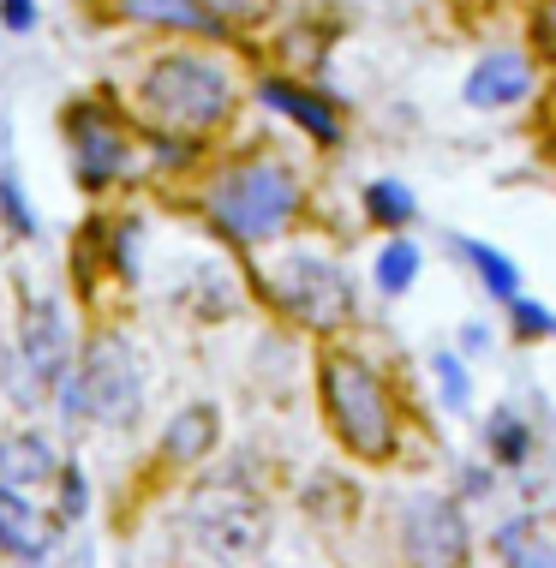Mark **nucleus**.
<instances>
[{
    "mask_svg": "<svg viewBox=\"0 0 556 568\" xmlns=\"http://www.w3.org/2000/svg\"><path fill=\"white\" fill-rule=\"evenodd\" d=\"M317 402H323V419H330L335 443L353 455V460H383L395 455L401 443V419H395V402H390V383H383L360 353L347 347H323L317 353Z\"/></svg>",
    "mask_w": 556,
    "mask_h": 568,
    "instance_id": "1",
    "label": "nucleus"
},
{
    "mask_svg": "<svg viewBox=\"0 0 556 568\" xmlns=\"http://www.w3.org/2000/svg\"><path fill=\"white\" fill-rule=\"evenodd\" d=\"M144 114L168 138H204L234 114V79L210 54H162L144 72Z\"/></svg>",
    "mask_w": 556,
    "mask_h": 568,
    "instance_id": "2",
    "label": "nucleus"
},
{
    "mask_svg": "<svg viewBox=\"0 0 556 568\" xmlns=\"http://www.w3.org/2000/svg\"><path fill=\"white\" fill-rule=\"evenodd\" d=\"M204 210L234 245H270L293 216H300V180H293V168L270 162V156L234 162V168L215 174Z\"/></svg>",
    "mask_w": 556,
    "mask_h": 568,
    "instance_id": "3",
    "label": "nucleus"
},
{
    "mask_svg": "<svg viewBox=\"0 0 556 568\" xmlns=\"http://www.w3.org/2000/svg\"><path fill=\"white\" fill-rule=\"evenodd\" d=\"M185 527L215 562H252L270 545V509L240 479H210L185 503Z\"/></svg>",
    "mask_w": 556,
    "mask_h": 568,
    "instance_id": "4",
    "label": "nucleus"
},
{
    "mask_svg": "<svg viewBox=\"0 0 556 568\" xmlns=\"http://www.w3.org/2000/svg\"><path fill=\"white\" fill-rule=\"evenodd\" d=\"M264 287L293 324L312 329V335H335L353 317V282L342 275V264H330V257L293 252L264 275Z\"/></svg>",
    "mask_w": 556,
    "mask_h": 568,
    "instance_id": "5",
    "label": "nucleus"
},
{
    "mask_svg": "<svg viewBox=\"0 0 556 568\" xmlns=\"http://www.w3.org/2000/svg\"><path fill=\"white\" fill-rule=\"evenodd\" d=\"M72 372H79V389H84V419L114 425V432L138 425V413H144V365H138L127 335L114 329L90 335V347L79 353Z\"/></svg>",
    "mask_w": 556,
    "mask_h": 568,
    "instance_id": "6",
    "label": "nucleus"
},
{
    "mask_svg": "<svg viewBox=\"0 0 556 568\" xmlns=\"http://www.w3.org/2000/svg\"><path fill=\"white\" fill-rule=\"evenodd\" d=\"M67 144H72V168H79L84 192H108L132 174L138 162V138L114 109H97V102H72L67 109Z\"/></svg>",
    "mask_w": 556,
    "mask_h": 568,
    "instance_id": "7",
    "label": "nucleus"
},
{
    "mask_svg": "<svg viewBox=\"0 0 556 568\" xmlns=\"http://www.w3.org/2000/svg\"><path fill=\"white\" fill-rule=\"evenodd\" d=\"M467 520L449 497H413L401 509V557L407 568H467Z\"/></svg>",
    "mask_w": 556,
    "mask_h": 568,
    "instance_id": "8",
    "label": "nucleus"
},
{
    "mask_svg": "<svg viewBox=\"0 0 556 568\" xmlns=\"http://www.w3.org/2000/svg\"><path fill=\"white\" fill-rule=\"evenodd\" d=\"M19 365H24V389L30 395H49L60 372L72 365V342H67V312L60 300H30L19 312Z\"/></svg>",
    "mask_w": 556,
    "mask_h": 568,
    "instance_id": "9",
    "label": "nucleus"
},
{
    "mask_svg": "<svg viewBox=\"0 0 556 568\" xmlns=\"http://www.w3.org/2000/svg\"><path fill=\"white\" fill-rule=\"evenodd\" d=\"M60 473V455L37 432H7L0 437V490H37Z\"/></svg>",
    "mask_w": 556,
    "mask_h": 568,
    "instance_id": "10",
    "label": "nucleus"
},
{
    "mask_svg": "<svg viewBox=\"0 0 556 568\" xmlns=\"http://www.w3.org/2000/svg\"><path fill=\"white\" fill-rule=\"evenodd\" d=\"M215 437H222V419H215V407H210V402H192V407H180L174 419H168V432H162V460H168V467H198V460H210Z\"/></svg>",
    "mask_w": 556,
    "mask_h": 568,
    "instance_id": "11",
    "label": "nucleus"
},
{
    "mask_svg": "<svg viewBox=\"0 0 556 568\" xmlns=\"http://www.w3.org/2000/svg\"><path fill=\"white\" fill-rule=\"evenodd\" d=\"M533 90V67L520 54H491L473 67L467 79V102L473 109H508V102H520Z\"/></svg>",
    "mask_w": 556,
    "mask_h": 568,
    "instance_id": "12",
    "label": "nucleus"
},
{
    "mask_svg": "<svg viewBox=\"0 0 556 568\" xmlns=\"http://www.w3.org/2000/svg\"><path fill=\"white\" fill-rule=\"evenodd\" d=\"M108 12H120L127 24H156V30H185V37H215V24L198 0H108Z\"/></svg>",
    "mask_w": 556,
    "mask_h": 568,
    "instance_id": "13",
    "label": "nucleus"
},
{
    "mask_svg": "<svg viewBox=\"0 0 556 568\" xmlns=\"http://www.w3.org/2000/svg\"><path fill=\"white\" fill-rule=\"evenodd\" d=\"M257 97L270 102V109H282L287 120H300L305 132L317 138V144H335V138H342V120H335V109L323 97H312V90H300V84H282V79H270L264 90H257Z\"/></svg>",
    "mask_w": 556,
    "mask_h": 568,
    "instance_id": "14",
    "label": "nucleus"
},
{
    "mask_svg": "<svg viewBox=\"0 0 556 568\" xmlns=\"http://www.w3.org/2000/svg\"><path fill=\"white\" fill-rule=\"evenodd\" d=\"M485 437H491V455H497L503 467H520V460H527V449H533V432H527V419H520L515 407H497V413H491Z\"/></svg>",
    "mask_w": 556,
    "mask_h": 568,
    "instance_id": "15",
    "label": "nucleus"
},
{
    "mask_svg": "<svg viewBox=\"0 0 556 568\" xmlns=\"http://www.w3.org/2000/svg\"><path fill=\"white\" fill-rule=\"evenodd\" d=\"M461 257H467V264L485 275V287L497 300H515L520 294V275H515V264H508L503 252H491V245H478V240H461Z\"/></svg>",
    "mask_w": 556,
    "mask_h": 568,
    "instance_id": "16",
    "label": "nucleus"
},
{
    "mask_svg": "<svg viewBox=\"0 0 556 568\" xmlns=\"http://www.w3.org/2000/svg\"><path fill=\"white\" fill-rule=\"evenodd\" d=\"M413 275H419V245H413V240H390L377 252V287H383V294H407Z\"/></svg>",
    "mask_w": 556,
    "mask_h": 568,
    "instance_id": "17",
    "label": "nucleus"
},
{
    "mask_svg": "<svg viewBox=\"0 0 556 568\" xmlns=\"http://www.w3.org/2000/svg\"><path fill=\"white\" fill-rule=\"evenodd\" d=\"M365 210H371V222H383V227H407L413 222V192L395 186V180H377V186H365Z\"/></svg>",
    "mask_w": 556,
    "mask_h": 568,
    "instance_id": "18",
    "label": "nucleus"
},
{
    "mask_svg": "<svg viewBox=\"0 0 556 568\" xmlns=\"http://www.w3.org/2000/svg\"><path fill=\"white\" fill-rule=\"evenodd\" d=\"M0 222H7L19 240H30V234H37V216H30V204H24L19 180H12L7 168H0Z\"/></svg>",
    "mask_w": 556,
    "mask_h": 568,
    "instance_id": "19",
    "label": "nucleus"
},
{
    "mask_svg": "<svg viewBox=\"0 0 556 568\" xmlns=\"http://www.w3.org/2000/svg\"><path fill=\"white\" fill-rule=\"evenodd\" d=\"M215 24H264L275 12V0H198Z\"/></svg>",
    "mask_w": 556,
    "mask_h": 568,
    "instance_id": "20",
    "label": "nucleus"
},
{
    "mask_svg": "<svg viewBox=\"0 0 556 568\" xmlns=\"http://www.w3.org/2000/svg\"><path fill=\"white\" fill-rule=\"evenodd\" d=\"M503 550H508V568H556L550 550L527 539V527H503Z\"/></svg>",
    "mask_w": 556,
    "mask_h": 568,
    "instance_id": "21",
    "label": "nucleus"
},
{
    "mask_svg": "<svg viewBox=\"0 0 556 568\" xmlns=\"http://www.w3.org/2000/svg\"><path fill=\"white\" fill-rule=\"evenodd\" d=\"M60 503H54V527H72V520L84 515V473L79 467H60Z\"/></svg>",
    "mask_w": 556,
    "mask_h": 568,
    "instance_id": "22",
    "label": "nucleus"
},
{
    "mask_svg": "<svg viewBox=\"0 0 556 568\" xmlns=\"http://www.w3.org/2000/svg\"><path fill=\"white\" fill-rule=\"evenodd\" d=\"M533 54L556 67V0H533Z\"/></svg>",
    "mask_w": 556,
    "mask_h": 568,
    "instance_id": "23",
    "label": "nucleus"
},
{
    "mask_svg": "<svg viewBox=\"0 0 556 568\" xmlns=\"http://www.w3.org/2000/svg\"><path fill=\"white\" fill-rule=\"evenodd\" d=\"M437 383H443V402L449 407H467V372H461L455 353H437Z\"/></svg>",
    "mask_w": 556,
    "mask_h": 568,
    "instance_id": "24",
    "label": "nucleus"
},
{
    "mask_svg": "<svg viewBox=\"0 0 556 568\" xmlns=\"http://www.w3.org/2000/svg\"><path fill=\"white\" fill-rule=\"evenodd\" d=\"M515 329L527 335V342H533V335H545V329H550L545 305H533V300H520V294H515Z\"/></svg>",
    "mask_w": 556,
    "mask_h": 568,
    "instance_id": "25",
    "label": "nucleus"
},
{
    "mask_svg": "<svg viewBox=\"0 0 556 568\" xmlns=\"http://www.w3.org/2000/svg\"><path fill=\"white\" fill-rule=\"evenodd\" d=\"M0 24H7V30H30V24H37V7H30V0H0Z\"/></svg>",
    "mask_w": 556,
    "mask_h": 568,
    "instance_id": "26",
    "label": "nucleus"
},
{
    "mask_svg": "<svg viewBox=\"0 0 556 568\" xmlns=\"http://www.w3.org/2000/svg\"><path fill=\"white\" fill-rule=\"evenodd\" d=\"M485 342H491V335H485V324H467V329H461V347H473V353H478Z\"/></svg>",
    "mask_w": 556,
    "mask_h": 568,
    "instance_id": "27",
    "label": "nucleus"
},
{
    "mask_svg": "<svg viewBox=\"0 0 556 568\" xmlns=\"http://www.w3.org/2000/svg\"><path fill=\"white\" fill-rule=\"evenodd\" d=\"M0 557H7V539H0Z\"/></svg>",
    "mask_w": 556,
    "mask_h": 568,
    "instance_id": "28",
    "label": "nucleus"
},
{
    "mask_svg": "<svg viewBox=\"0 0 556 568\" xmlns=\"http://www.w3.org/2000/svg\"><path fill=\"white\" fill-rule=\"evenodd\" d=\"M550 329H556V324H550Z\"/></svg>",
    "mask_w": 556,
    "mask_h": 568,
    "instance_id": "29",
    "label": "nucleus"
}]
</instances>
